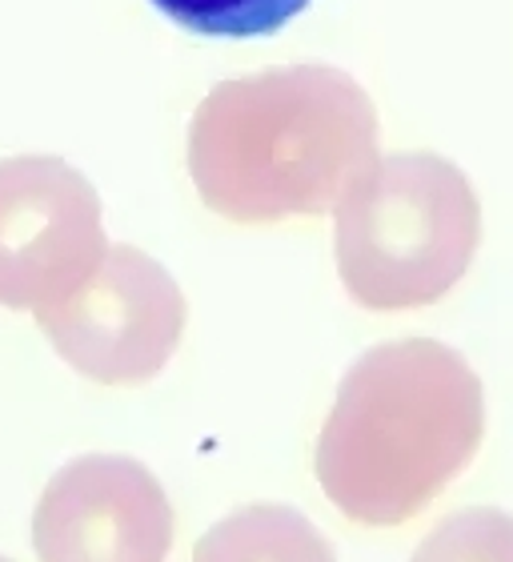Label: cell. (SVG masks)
I'll list each match as a JSON object with an SVG mask.
<instances>
[{
    "label": "cell",
    "mask_w": 513,
    "mask_h": 562,
    "mask_svg": "<svg viewBox=\"0 0 513 562\" xmlns=\"http://www.w3.org/2000/svg\"><path fill=\"white\" fill-rule=\"evenodd\" d=\"M377 109L350 72L285 65L221 81L189 125V173L229 222H281L338 210L374 165Z\"/></svg>",
    "instance_id": "obj_1"
},
{
    "label": "cell",
    "mask_w": 513,
    "mask_h": 562,
    "mask_svg": "<svg viewBox=\"0 0 513 562\" xmlns=\"http://www.w3.org/2000/svg\"><path fill=\"white\" fill-rule=\"evenodd\" d=\"M486 434V390L445 341L406 338L362 353L317 438V482L341 515L397 527L469 467Z\"/></svg>",
    "instance_id": "obj_2"
},
{
    "label": "cell",
    "mask_w": 513,
    "mask_h": 562,
    "mask_svg": "<svg viewBox=\"0 0 513 562\" xmlns=\"http://www.w3.org/2000/svg\"><path fill=\"white\" fill-rule=\"evenodd\" d=\"M345 290L365 310H418L466 278L481 241V201L437 153H385L333 210Z\"/></svg>",
    "instance_id": "obj_3"
},
{
    "label": "cell",
    "mask_w": 513,
    "mask_h": 562,
    "mask_svg": "<svg viewBox=\"0 0 513 562\" xmlns=\"http://www.w3.org/2000/svg\"><path fill=\"white\" fill-rule=\"evenodd\" d=\"M53 350L101 386H137L164 370L185 334V293L161 261L109 246L81 290L36 314Z\"/></svg>",
    "instance_id": "obj_4"
},
{
    "label": "cell",
    "mask_w": 513,
    "mask_h": 562,
    "mask_svg": "<svg viewBox=\"0 0 513 562\" xmlns=\"http://www.w3.org/2000/svg\"><path fill=\"white\" fill-rule=\"evenodd\" d=\"M101 198L81 169L48 153L0 161V305L48 310L105 261Z\"/></svg>",
    "instance_id": "obj_5"
},
{
    "label": "cell",
    "mask_w": 513,
    "mask_h": 562,
    "mask_svg": "<svg viewBox=\"0 0 513 562\" xmlns=\"http://www.w3.org/2000/svg\"><path fill=\"white\" fill-rule=\"evenodd\" d=\"M33 547L41 562H164L173 506L137 458H72L36 503Z\"/></svg>",
    "instance_id": "obj_6"
},
{
    "label": "cell",
    "mask_w": 513,
    "mask_h": 562,
    "mask_svg": "<svg viewBox=\"0 0 513 562\" xmlns=\"http://www.w3.org/2000/svg\"><path fill=\"white\" fill-rule=\"evenodd\" d=\"M193 562H338L329 539L293 506H241L197 542Z\"/></svg>",
    "instance_id": "obj_7"
},
{
    "label": "cell",
    "mask_w": 513,
    "mask_h": 562,
    "mask_svg": "<svg viewBox=\"0 0 513 562\" xmlns=\"http://www.w3.org/2000/svg\"><path fill=\"white\" fill-rule=\"evenodd\" d=\"M152 4L185 33L246 41V36L281 33L314 0H152Z\"/></svg>",
    "instance_id": "obj_8"
},
{
    "label": "cell",
    "mask_w": 513,
    "mask_h": 562,
    "mask_svg": "<svg viewBox=\"0 0 513 562\" xmlns=\"http://www.w3.org/2000/svg\"><path fill=\"white\" fill-rule=\"evenodd\" d=\"M409 562H513V515L498 506H469L425 535Z\"/></svg>",
    "instance_id": "obj_9"
},
{
    "label": "cell",
    "mask_w": 513,
    "mask_h": 562,
    "mask_svg": "<svg viewBox=\"0 0 513 562\" xmlns=\"http://www.w3.org/2000/svg\"><path fill=\"white\" fill-rule=\"evenodd\" d=\"M0 562H9V559H4V554H0Z\"/></svg>",
    "instance_id": "obj_10"
}]
</instances>
